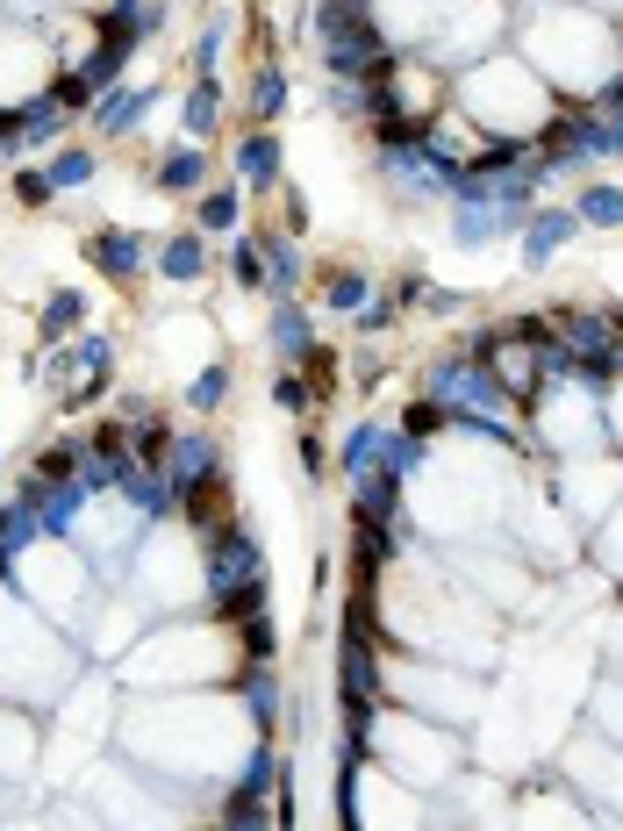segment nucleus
Segmentation results:
<instances>
[{"label": "nucleus", "instance_id": "f257e3e1", "mask_svg": "<svg viewBox=\"0 0 623 831\" xmlns=\"http://www.w3.org/2000/svg\"><path fill=\"white\" fill-rule=\"evenodd\" d=\"M179 509H187L194 523H216L222 509H230V474H194L187 488H179Z\"/></svg>", "mask_w": 623, "mask_h": 831}, {"label": "nucleus", "instance_id": "f03ea898", "mask_svg": "<svg viewBox=\"0 0 623 831\" xmlns=\"http://www.w3.org/2000/svg\"><path fill=\"white\" fill-rule=\"evenodd\" d=\"M86 259H94L101 273H136V259H144V251H136V237H123V230H101L94 245H86Z\"/></svg>", "mask_w": 623, "mask_h": 831}, {"label": "nucleus", "instance_id": "7ed1b4c3", "mask_svg": "<svg viewBox=\"0 0 623 831\" xmlns=\"http://www.w3.org/2000/svg\"><path fill=\"white\" fill-rule=\"evenodd\" d=\"M80 480V445H43L37 451V488H72Z\"/></svg>", "mask_w": 623, "mask_h": 831}, {"label": "nucleus", "instance_id": "20e7f679", "mask_svg": "<svg viewBox=\"0 0 623 831\" xmlns=\"http://www.w3.org/2000/svg\"><path fill=\"white\" fill-rule=\"evenodd\" d=\"M258 602H266V581H230V588H216V616H237V624H245V616H258Z\"/></svg>", "mask_w": 623, "mask_h": 831}, {"label": "nucleus", "instance_id": "39448f33", "mask_svg": "<svg viewBox=\"0 0 623 831\" xmlns=\"http://www.w3.org/2000/svg\"><path fill=\"white\" fill-rule=\"evenodd\" d=\"M194 179H201V158H194V150H179V158L158 165V187L165 194H194Z\"/></svg>", "mask_w": 623, "mask_h": 831}, {"label": "nucleus", "instance_id": "423d86ee", "mask_svg": "<svg viewBox=\"0 0 623 831\" xmlns=\"http://www.w3.org/2000/svg\"><path fill=\"white\" fill-rule=\"evenodd\" d=\"M323 301H330V309H359V301H366V280H359V273H330L323 280Z\"/></svg>", "mask_w": 623, "mask_h": 831}, {"label": "nucleus", "instance_id": "0eeeda50", "mask_svg": "<svg viewBox=\"0 0 623 831\" xmlns=\"http://www.w3.org/2000/svg\"><path fill=\"white\" fill-rule=\"evenodd\" d=\"M301 366H309L315 395H330V387H338V352H323V344H309V352H301Z\"/></svg>", "mask_w": 623, "mask_h": 831}, {"label": "nucleus", "instance_id": "6e6552de", "mask_svg": "<svg viewBox=\"0 0 623 831\" xmlns=\"http://www.w3.org/2000/svg\"><path fill=\"white\" fill-rule=\"evenodd\" d=\"M72 323H80V294H51V309H43V337H65Z\"/></svg>", "mask_w": 623, "mask_h": 831}, {"label": "nucleus", "instance_id": "1a4fd4ad", "mask_svg": "<svg viewBox=\"0 0 623 831\" xmlns=\"http://www.w3.org/2000/svg\"><path fill=\"white\" fill-rule=\"evenodd\" d=\"M86 173H94V158H86V150H58L43 179H51V187H72V179H86Z\"/></svg>", "mask_w": 623, "mask_h": 831}, {"label": "nucleus", "instance_id": "9d476101", "mask_svg": "<svg viewBox=\"0 0 623 831\" xmlns=\"http://www.w3.org/2000/svg\"><path fill=\"white\" fill-rule=\"evenodd\" d=\"M158 266H165V273H179V280H194V273H201V251L179 237V245H165V251H158Z\"/></svg>", "mask_w": 623, "mask_h": 831}, {"label": "nucleus", "instance_id": "9b49d317", "mask_svg": "<svg viewBox=\"0 0 623 831\" xmlns=\"http://www.w3.org/2000/svg\"><path fill=\"white\" fill-rule=\"evenodd\" d=\"M245 659H258V667L272 659V624L266 616H245Z\"/></svg>", "mask_w": 623, "mask_h": 831}, {"label": "nucleus", "instance_id": "f8f14e48", "mask_svg": "<svg viewBox=\"0 0 623 831\" xmlns=\"http://www.w3.org/2000/svg\"><path fill=\"white\" fill-rule=\"evenodd\" d=\"M222 387H230V366H208L201 381H194V409H216V402H222Z\"/></svg>", "mask_w": 623, "mask_h": 831}, {"label": "nucleus", "instance_id": "ddd939ff", "mask_svg": "<svg viewBox=\"0 0 623 831\" xmlns=\"http://www.w3.org/2000/svg\"><path fill=\"white\" fill-rule=\"evenodd\" d=\"M237 222V194H208L201 201V230H230Z\"/></svg>", "mask_w": 623, "mask_h": 831}, {"label": "nucleus", "instance_id": "4468645a", "mask_svg": "<svg viewBox=\"0 0 623 831\" xmlns=\"http://www.w3.org/2000/svg\"><path fill=\"white\" fill-rule=\"evenodd\" d=\"M237 165H245L251 179H272V137H251L245 150H237Z\"/></svg>", "mask_w": 623, "mask_h": 831}, {"label": "nucleus", "instance_id": "2eb2a0df", "mask_svg": "<svg viewBox=\"0 0 623 831\" xmlns=\"http://www.w3.org/2000/svg\"><path fill=\"white\" fill-rule=\"evenodd\" d=\"M187 123H194V129H216V86H194V101H187Z\"/></svg>", "mask_w": 623, "mask_h": 831}, {"label": "nucleus", "instance_id": "dca6fc26", "mask_svg": "<svg viewBox=\"0 0 623 831\" xmlns=\"http://www.w3.org/2000/svg\"><path fill=\"white\" fill-rule=\"evenodd\" d=\"M272 337H280L287 352H309V330H301V315H294V309H280V323H272Z\"/></svg>", "mask_w": 623, "mask_h": 831}, {"label": "nucleus", "instance_id": "f3484780", "mask_svg": "<svg viewBox=\"0 0 623 831\" xmlns=\"http://www.w3.org/2000/svg\"><path fill=\"white\" fill-rule=\"evenodd\" d=\"M272 402H280V409H309V387H301L294 373H280V381H272Z\"/></svg>", "mask_w": 623, "mask_h": 831}, {"label": "nucleus", "instance_id": "a211bd4d", "mask_svg": "<svg viewBox=\"0 0 623 831\" xmlns=\"http://www.w3.org/2000/svg\"><path fill=\"white\" fill-rule=\"evenodd\" d=\"M14 194H22L29 208H43V201H51V179H43V173H14Z\"/></svg>", "mask_w": 623, "mask_h": 831}, {"label": "nucleus", "instance_id": "6ab92c4d", "mask_svg": "<svg viewBox=\"0 0 623 831\" xmlns=\"http://www.w3.org/2000/svg\"><path fill=\"white\" fill-rule=\"evenodd\" d=\"M437 423H445V409H437V402H416V409H408V437H430Z\"/></svg>", "mask_w": 623, "mask_h": 831}, {"label": "nucleus", "instance_id": "aec40b11", "mask_svg": "<svg viewBox=\"0 0 623 831\" xmlns=\"http://www.w3.org/2000/svg\"><path fill=\"white\" fill-rule=\"evenodd\" d=\"M287 101V86H280V72H266V80H258V115H272Z\"/></svg>", "mask_w": 623, "mask_h": 831}, {"label": "nucleus", "instance_id": "412c9836", "mask_svg": "<svg viewBox=\"0 0 623 831\" xmlns=\"http://www.w3.org/2000/svg\"><path fill=\"white\" fill-rule=\"evenodd\" d=\"M22 144V108H0V150Z\"/></svg>", "mask_w": 623, "mask_h": 831}]
</instances>
